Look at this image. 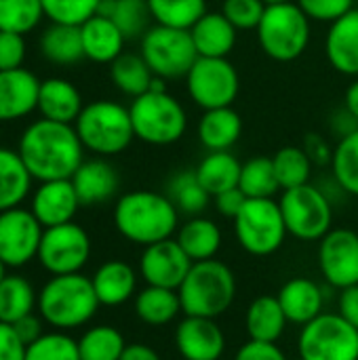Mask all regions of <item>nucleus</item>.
Returning a JSON list of instances; mask_svg holds the SVG:
<instances>
[{
	"label": "nucleus",
	"instance_id": "obj_21",
	"mask_svg": "<svg viewBox=\"0 0 358 360\" xmlns=\"http://www.w3.org/2000/svg\"><path fill=\"white\" fill-rule=\"evenodd\" d=\"M285 316L289 323L293 325H308L310 321H314L317 316L323 314V306H325V293L321 289V285H317L310 278L304 276H295L291 281H287L279 295H276Z\"/></svg>",
	"mask_w": 358,
	"mask_h": 360
},
{
	"label": "nucleus",
	"instance_id": "obj_10",
	"mask_svg": "<svg viewBox=\"0 0 358 360\" xmlns=\"http://www.w3.org/2000/svg\"><path fill=\"white\" fill-rule=\"evenodd\" d=\"M139 55L150 65L152 74L162 80L186 78L198 53L194 49L190 30H177L167 25H152L141 36Z\"/></svg>",
	"mask_w": 358,
	"mask_h": 360
},
{
	"label": "nucleus",
	"instance_id": "obj_27",
	"mask_svg": "<svg viewBox=\"0 0 358 360\" xmlns=\"http://www.w3.org/2000/svg\"><path fill=\"white\" fill-rule=\"evenodd\" d=\"M196 135L209 152L230 150L243 135V118L232 105L205 110L198 120Z\"/></svg>",
	"mask_w": 358,
	"mask_h": 360
},
{
	"label": "nucleus",
	"instance_id": "obj_13",
	"mask_svg": "<svg viewBox=\"0 0 358 360\" xmlns=\"http://www.w3.org/2000/svg\"><path fill=\"white\" fill-rule=\"evenodd\" d=\"M91 257V238L84 228L78 224H61L53 228H44L38 262L53 276L61 274H78Z\"/></svg>",
	"mask_w": 358,
	"mask_h": 360
},
{
	"label": "nucleus",
	"instance_id": "obj_1",
	"mask_svg": "<svg viewBox=\"0 0 358 360\" xmlns=\"http://www.w3.org/2000/svg\"><path fill=\"white\" fill-rule=\"evenodd\" d=\"M30 175L38 181L72 179L84 162V146L74 124L40 118L32 122L17 148Z\"/></svg>",
	"mask_w": 358,
	"mask_h": 360
},
{
	"label": "nucleus",
	"instance_id": "obj_9",
	"mask_svg": "<svg viewBox=\"0 0 358 360\" xmlns=\"http://www.w3.org/2000/svg\"><path fill=\"white\" fill-rule=\"evenodd\" d=\"M279 205L289 236L298 240H321L333 228V205L327 192L319 186L306 184L283 190Z\"/></svg>",
	"mask_w": 358,
	"mask_h": 360
},
{
	"label": "nucleus",
	"instance_id": "obj_17",
	"mask_svg": "<svg viewBox=\"0 0 358 360\" xmlns=\"http://www.w3.org/2000/svg\"><path fill=\"white\" fill-rule=\"evenodd\" d=\"M175 348L184 360H219L226 352V335L215 319L186 316L175 329Z\"/></svg>",
	"mask_w": 358,
	"mask_h": 360
},
{
	"label": "nucleus",
	"instance_id": "obj_29",
	"mask_svg": "<svg viewBox=\"0 0 358 360\" xmlns=\"http://www.w3.org/2000/svg\"><path fill=\"white\" fill-rule=\"evenodd\" d=\"M287 316L276 300V295H260L255 297L245 314V329L249 340L255 342H268L276 344L285 329H287Z\"/></svg>",
	"mask_w": 358,
	"mask_h": 360
},
{
	"label": "nucleus",
	"instance_id": "obj_58",
	"mask_svg": "<svg viewBox=\"0 0 358 360\" xmlns=\"http://www.w3.org/2000/svg\"><path fill=\"white\" fill-rule=\"evenodd\" d=\"M6 278V266H4V262L0 259V283Z\"/></svg>",
	"mask_w": 358,
	"mask_h": 360
},
{
	"label": "nucleus",
	"instance_id": "obj_49",
	"mask_svg": "<svg viewBox=\"0 0 358 360\" xmlns=\"http://www.w3.org/2000/svg\"><path fill=\"white\" fill-rule=\"evenodd\" d=\"M234 360H287V356L276 344L249 340L247 344L238 348Z\"/></svg>",
	"mask_w": 358,
	"mask_h": 360
},
{
	"label": "nucleus",
	"instance_id": "obj_32",
	"mask_svg": "<svg viewBox=\"0 0 358 360\" xmlns=\"http://www.w3.org/2000/svg\"><path fill=\"white\" fill-rule=\"evenodd\" d=\"M32 179L19 152L0 148V213L15 209L25 200Z\"/></svg>",
	"mask_w": 358,
	"mask_h": 360
},
{
	"label": "nucleus",
	"instance_id": "obj_14",
	"mask_svg": "<svg viewBox=\"0 0 358 360\" xmlns=\"http://www.w3.org/2000/svg\"><path fill=\"white\" fill-rule=\"evenodd\" d=\"M44 228L32 211L21 207L0 213V259L6 268H21L38 257Z\"/></svg>",
	"mask_w": 358,
	"mask_h": 360
},
{
	"label": "nucleus",
	"instance_id": "obj_36",
	"mask_svg": "<svg viewBox=\"0 0 358 360\" xmlns=\"http://www.w3.org/2000/svg\"><path fill=\"white\" fill-rule=\"evenodd\" d=\"M167 196L171 198V202L179 213L190 217L203 215V211L213 200V196L200 186L194 171H181L173 175V179L167 186Z\"/></svg>",
	"mask_w": 358,
	"mask_h": 360
},
{
	"label": "nucleus",
	"instance_id": "obj_57",
	"mask_svg": "<svg viewBox=\"0 0 358 360\" xmlns=\"http://www.w3.org/2000/svg\"><path fill=\"white\" fill-rule=\"evenodd\" d=\"M344 108L354 116L358 120V78L346 89V95H344Z\"/></svg>",
	"mask_w": 358,
	"mask_h": 360
},
{
	"label": "nucleus",
	"instance_id": "obj_48",
	"mask_svg": "<svg viewBox=\"0 0 358 360\" xmlns=\"http://www.w3.org/2000/svg\"><path fill=\"white\" fill-rule=\"evenodd\" d=\"M23 59H25L23 34L0 30V70L23 68Z\"/></svg>",
	"mask_w": 358,
	"mask_h": 360
},
{
	"label": "nucleus",
	"instance_id": "obj_47",
	"mask_svg": "<svg viewBox=\"0 0 358 360\" xmlns=\"http://www.w3.org/2000/svg\"><path fill=\"white\" fill-rule=\"evenodd\" d=\"M310 21L333 23L354 8V0H295Z\"/></svg>",
	"mask_w": 358,
	"mask_h": 360
},
{
	"label": "nucleus",
	"instance_id": "obj_50",
	"mask_svg": "<svg viewBox=\"0 0 358 360\" xmlns=\"http://www.w3.org/2000/svg\"><path fill=\"white\" fill-rule=\"evenodd\" d=\"M27 346L19 340L13 325L0 323V360H25Z\"/></svg>",
	"mask_w": 358,
	"mask_h": 360
},
{
	"label": "nucleus",
	"instance_id": "obj_31",
	"mask_svg": "<svg viewBox=\"0 0 358 360\" xmlns=\"http://www.w3.org/2000/svg\"><path fill=\"white\" fill-rule=\"evenodd\" d=\"M241 169H243V162L232 152L224 150V152H209L198 162L194 173H196L200 186L211 196H217L226 190L238 188Z\"/></svg>",
	"mask_w": 358,
	"mask_h": 360
},
{
	"label": "nucleus",
	"instance_id": "obj_11",
	"mask_svg": "<svg viewBox=\"0 0 358 360\" xmlns=\"http://www.w3.org/2000/svg\"><path fill=\"white\" fill-rule=\"evenodd\" d=\"M300 360H358V329L338 312H323L302 327Z\"/></svg>",
	"mask_w": 358,
	"mask_h": 360
},
{
	"label": "nucleus",
	"instance_id": "obj_22",
	"mask_svg": "<svg viewBox=\"0 0 358 360\" xmlns=\"http://www.w3.org/2000/svg\"><path fill=\"white\" fill-rule=\"evenodd\" d=\"M72 184L80 205L91 207V205L108 202L118 192L120 177L108 160L91 158L76 169V173L72 175Z\"/></svg>",
	"mask_w": 358,
	"mask_h": 360
},
{
	"label": "nucleus",
	"instance_id": "obj_28",
	"mask_svg": "<svg viewBox=\"0 0 358 360\" xmlns=\"http://www.w3.org/2000/svg\"><path fill=\"white\" fill-rule=\"evenodd\" d=\"M175 240L192 262H207V259H215V255L222 249L224 236H222V228L213 219L196 215L177 228Z\"/></svg>",
	"mask_w": 358,
	"mask_h": 360
},
{
	"label": "nucleus",
	"instance_id": "obj_39",
	"mask_svg": "<svg viewBox=\"0 0 358 360\" xmlns=\"http://www.w3.org/2000/svg\"><path fill=\"white\" fill-rule=\"evenodd\" d=\"M148 6L158 25L177 30H190L207 13V0H148Z\"/></svg>",
	"mask_w": 358,
	"mask_h": 360
},
{
	"label": "nucleus",
	"instance_id": "obj_51",
	"mask_svg": "<svg viewBox=\"0 0 358 360\" xmlns=\"http://www.w3.org/2000/svg\"><path fill=\"white\" fill-rule=\"evenodd\" d=\"M308 154V158L312 160V165L323 167L329 165L331 167V158H333V148L329 146V141L319 135V133H308L304 137V146H302Z\"/></svg>",
	"mask_w": 358,
	"mask_h": 360
},
{
	"label": "nucleus",
	"instance_id": "obj_15",
	"mask_svg": "<svg viewBox=\"0 0 358 360\" xmlns=\"http://www.w3.org/2000/svg\"><path fill=\"white\" fill-rule=\"evenodd\" d=\"M319 270L335 289L358 285V234L350 228H331L319 240Z\"/></svg>",
	"mask_w": 358,
	"mask_h": 360
},
{
	"label": "nucleus",
	"instance_id": "obj_5",
	"mask_svg": "<svg viewBox=\"0 0 358 360\" xmlns=\"http://www.w3.org/2000/svg\"><path fill=\"white\" fill-rule=\"evenodd\" d=\"M74 129L84 150L97 156H116L135 139L129 108L118 101L97 99L82 108Z\"/></svg>",
	"mask_w": 358,
	"mask_h": 360
},
{
	"label": "nucleus",
	"instance_id": "obj_26",
	"mask_svg": "<svg viewBox=\"0 0 358 360\" xmlns=\"http://www.w3.org/2000/svg\"><path fill=\"white\" fill-rule=\"evenodd\" d=\"M91 281L99 304L110 308L127 304L137 289V272L133 270V266L120 259H110L101 264Z\"/></svg>",
	"mask_w": 358,
	"mask_h": 360
},
{
	"label": "nucleus",
	"instance_id": "obj_41",
	"mask_svg": "<svg viewBox=\"0 0 358 360\" xmlns=\"http://www.w3.org/2000/svg\"><path fill=\"white\" fill-rule=\"evenodd\" d=\"M124 348L122 333L110 325L93 327L78 340L80 360H120Z\"/></svg>",
	"mask_w": 358,
	"mask_h": 360
},
{
	"label": "nucleus",
	"instance_id": "obj_4",
	"mask_svg": "<svg viewBox=\"0 0 358 360\" xmlns=\"http://www.w3.org/2000/svg\"><path fill=\"white\" fill-rule=\"evenodd\" d=\"M99 306L93 281L80 272L53 276L38 293L40 316L55 329H78L87 325Z\"/></svg>",
	"mask_w": 358,
	"mask_h": 360
},
{
	"label": "nucleus",
	"instance_id": "obj_16",
	"mask_svg": "<svg viewBox=\"0 0 358 360\" xmlns=\"http://www.w3.org/2000/svg\"><path fill=\"white\" fill-rule=\"evenodd\" d=\"M192 264L194 262L186 255L179 243L175 238H167L143 247V253L139 257V274L146 285L179 289Z\"/></svg>",
	"mask_w": 358,
	"mask_h": 360
},
{
	"label": "nucleus",
	"instance_id": "obj_33",
	"mask_svg": "<svg viewBox=\"0 0 358 360\" xmlns=\"http://www.w3.org/2000/svg\"><path fill=\"white\" fill-rule=\"evenodd\" d=\"M42 55L57 65H72L84 57L80 25L51 23L40 38Z\"/></svg>",
	"mask_w": 358,
	"mask_h": 360
},
{
	"label": "nucleus",
	"instance_id": "obj_55",
	"mask_svg": "<svg viewBox=\"0 0 358 360\" xmlns=\"http://www.w3.org/2000/svg\"><path fill=\"white\" fill-rule=\"evenodd\" d=\"M329 129H331L333 135H338V139H342V137H346V135H350V133L357 131L358 120L346 110V108H342V110H338V112L331 116Z\"/></svg>",
	"mask_w": 358,
	"mask_h": 360
},
{
	"label": "nucleus",
	"instance_id": "obj_18",
	"mask_svg": "<svg viewBox=\"0 0 358 360\" xmlns=\"http://www.w3.org/2000/svg\"><path fill=\"white\" fill-rule=\"evenodd\" d=\"M80 207L78 194L72 179H53L40 181L38 190L32 196V213L42 224V228H53L70 224Z\"/></svg>",
	"mask_w": 358,
	"mask_h": 360
},
{
	"label": "nucleus",
	"instance_id": "obj_56",
	"mask_svg": "<svg viewBox=\"0 0 358 360\" xmlns=\"http://www.w3.org/2000/svg\"><path fill=\"white\" fill-rule=\"evenodd\" d=\"M120 360H160V356L148 344H127Z\"/></svg>",
	"mask_w": 358,
	"mask_h": 360
},
{
	"label": "nucleus",
	"instance_id": "obj_43",
	"mask_svg": "<svg viewBox=\"0 0 358 360\" xmlns=\"http://www.w3.org/2000/svg\"><path fill=\"white\" fill-rule=\"evenodd\" d=\"M44 17L42 0H0V30L27 34Z\"/></svg>",
	"mask_w": 358,
	"mask_h": 360
},
{
	"label": "nucleus",
	"instance_id": "obj_54",
	"mask_svg": "<svg viewBox=\"0 0 358 360\" xmlns=\"http://www.w3.org/2000/svg\"><path fill=\"white\" fill-rule=\"evenodd\" d=\"M13 329H15V333L19 335V340H21L25 346L34 344L38 338L44 335V333H42V323H40V319H36L34 314H27V316L19 319V321L13 325Z\"/></svg>",
	"mask_w": 358,
	"mask_h": 360
},
{
	"label": "nucleus",
	"instance_id": "obj_38",
	"mask_svg": "<svg viewBox=\"0 0 358 360\" xmlns=\"http://www.w3.org/2000/svg\"><path fill=\"white\" fill-rule=\"evenodd\" d=\"M238 188L247 198H274L279 192H283L272 158L255 156L243 162Z\"/></svg>",
	"mask_w": 358,
	"mask_h": 360
},
{
	"label": "nucleus",
	"instance_id": "obj_3",
	"mask_svg": "<svg viewBox=\"0 0 358 360\" xmlns=\"http://www.w3.org/2000/svg\"><path fill=\"white\" fill-rule=\"evenodd\" d=\"M179 291L186 316L219 319L230 310L236 297V276L219 259L194 262Z\"/></svg>",
	"mask_w": 358,
	"mask_h": 360
},
{
	"label": "nucleus",
	"instance_id": "obj_45",
	"mask_svg": "<svg viewBox=\"0 0 358 360\" xmlns=\"http://www.w3.org/2000/svg\"><path fill=\"white\" fill-rule=\"evenodd\" d=\"M25 360H80L78 342L61 331L44 333L27 346Z\"/></svg>",
	"mask_w": 358,
	"mask_h": 360
},
{
	"label": "nucleus",
	"instance_id": "obj_30",
	"mask_svg": "<svg viewBox=\"0 0 358 360\" xmlns=\"http://www.w3.org/2000/svg\"><path fill=\"white\" fill-rule=\"evenodd\" d=\"M181 300L177 289L152 287L146 285L135 295V314L143 325L150 327H167L181 314Z\"/></svg>",
	"mask_w": 358,
	"mask_h": 360
},
{
	"label": "nucleus",
	"instance_id": "obj_35",
	"mask_svg": "<svg viewBox=\"0 0 358 360\" xmlns=\"http://www.w3.org/2000/svg\"><path fill=\"white\" fill-rule=\"evenodd\" d=\"M34 306H38L34 287L23 276L6 274L0 283V323L15 325L19 319L32 314Z\"/></svg>",
	"mask_w": 358,
	"mask_h": 360
},
{
	"label": "nucleus",
	"instance_id": "obj_19",
	"mask_svg": "<svg viewBox=\"0 0 358 360\" xmlns=\"http://www.w3.org/2000/svg\"><path fill=\"white\" fill-rule=\"evenodd\" d=\"M40 80L25 68L0 70V122L19 120L38 108Z\"/></svg>",
	"mask_w": 358,
	"mask_h": 360
},
{
	"label": "nucleus",
	"instance_id": "obj_44",
	"mask_svg": "<svg viewBox=\"0 0 358 360\" xmlns=\"http://www.w3.org/2000/svg\"><path fill=\"white\" fill-rule=\"evenodd\" d=\"M101 2L103 0H42V8L51 23L82 25L99 13Z\"/></svg>",
	"mask_w": 358,
	"mask_h": 360
},
{
	"label": "nucleus",
	"instance_id": "obj_24",
	"mask_svg": "<svg viewBox=\"0 0 358 360\" xmlns=\"http://www.w3.org/2000/svg\"><path fill=\"white\" fill-rule=\"evenodd\" d=\"M82 49L84 57L95 63H112L122 55L124 49V34L120 27L106 15H95L80 25Z\"/></svg>",
	"mask_w": 358,
	"mask_h": 360
},
{
	"label": "nucleus",
	"instance_id": "obj_8",
	"mask_svg": "<svg viewBox=\"0 0 358 360\" xmlns=\"http://www.w3.org/2000/svg\"><path fill=\"white\" fill-rule=\"evenodd\" d=\"M234 234L243 251L253 257L274 255L287 238V226L279 200L247 198L241 213L234 217Z\"/></svg>",
	"mask_w": 358,
	"mask_h": 360
},
{
	"label": "nucleus",
	"instance_id": "obj_6",
	"mask_svg": "<svg viewBox=\"0 0 358 360\" xmlns=\"http://www.w3.org/2000/svg\"><path fill=\"white\" fill-rule=\"evenodd\" d=\"M255 32L264 55L279 63L300 59L312 38L310 19L298 2L268 4Z\"/></svg>",
	"mask_w": 358,
	"mask_h": 360
},
{
	"label": "nucleus",
	"instance_id": "obj_25",
	"mask_svg": "<svg viewBox=\"0 0 358 360\" xmlns=\"http://www.w3.org/2000/svg\"><path fill=\"white\" fill-rule=\"evenodd\" d=\"M84 103L80 91L65 78H46L40 82L38 110L42 118L74 124Z\"/></svg>",
	"mask_w": 358,
	"mask_h": 360
},
{
	"label": "nucleus",
	"instance_id": "obj_23",
	"mask_svg": "<svg viewBox=\"0 0 358 360\" xmlns=\"http://www.w3.org/2000/svg\"><path fill=\"white\" fill-rule=\"evenodd\" d=\"M190 36L198 57H228L236 46L238 30L228 21L222 11H207L190 27Z\"/></svg>",
	"mask_w": 358,
	"mask_h": 360
},
{
	"label": "nucleus",
	"instance_id": "obj_53",
	"mask_svg": "<svg viewBox=\"0 0 358 360\" xmlns=\"http://www.w3.org/2000/svg\"><path fill=\"white\" fill-rule=\"evenodd\" d=\"M338 314H340L346 323H350L354 329H358V285L340 291Z\"/></svg>",
	"mask_w": 358,
	"mask_h": 360
},
{
	"label": "nucleus",
	"instance_id": "obj_7",
	"mask_svg": "<svg viewBox=\"0 0 358 360\" xmlns=\"http://www.w3.org/2000/svg\"><path fill=\"white\" fill-rule=\"evenodd\" d=\"M135 137L150 146H171L186 135L188 114L167 89H150L129 105Z\"/></svg>",
	"mask_w": 358,
	"mask_h": 360
},
{
	"label": "nucleus",
	"instance_id": "obj_59",
	"mask_svg": "<svg viewBox=\"0 0 358 360\" xmlns=\"http://www.w3.org/2000/svg\"><path fill=\"white\" fill-rule=\"evenodd\" d=\"M264 2L268 6V4H283V2H295V0H264Z\"/></svg>",
	"mask_w": 358,
	"mask_h": 360
},
{
	"label": "nucleus",
	"instance_id": "obj_52",
	"mask_svg": "<svg viewBox=\"0 0 358 360\" xmlns=\"http://www.w3.org/2000/svg\"><path fill=\"white\" fill-rule=\"evenodd\" d=\"M247 202V196L241 192V188H232V190H226L217 196H213V205H215V211L219 215H224L226 219H232L241 213V209L245 207Z\"/></svg>",
	"mask_w": 358,
	"mask_h": 360
},
{
	"label": "nucleus",
	"instance_id": "obj_42",
	"mask_svg": "<svg viewBox=\"0 0 358 360\" xmlns=\"http://www.w3.org/2000/svg\"><path fill=\"white\" fill-rule=\"evenodd\" d=\"M331 173L342 192L358 198V129L338 139L331 158Z\"/></svg>",
	"mask_w": 358,
	"mask_h": 360
},
{
	"label": "nucleus",
	"instance_id": "obj_37",
	"mask_svg": "<svg viewBox=\"0 0 358 360\" xmlns=\"http://www.w3.org/2000/svg\"><path fill=\"white\" fill-rule=\"evenodd\" d=\"M99 15L110 17L120 27L124 38L143 36L152 19L148 0H103L99 6Z\"/></svg>",
	"mask_w": 358,
	"mask_h": 360
},
{
	"label": "nucleus",
	"instance_id": "obj_12",
	"mask_svg": "<svg viewBox=\"0 0 358 360\" xmlns=\"http://www.w3.org/2000/svg\"><path fill=\"white\" fill-rule=\"evenodd\" d=\"M190 99L205 112L230 108L241 91V78L228 57H198L186 76Z\"/></svg>",
	"mask_w": 358,
	"mask_h": 360
},
{
	"label": "nucleus",
	"instance_id": "obj_46",
	"mask_svg": "<svg viewBox=\"0 0 358 360\" xmlns=\"http://www.w3.org/2000/svg\"><path fill=\"white\" fill-rule=\"evenodd\" d=\"M264 0H224L222 13L236 30H255L264 17Z\"/></svg>",
	"mask_w": 358,
	"mask_h": 360
},
{
	"label": "nucleus",
	"instance_id": "obj_20",
	"mask_svg": "<svg viewBox=\"0 0 358 360\" xmlns=\"http://www.w3.org/2000/svg\"><path fill=\"white\" fill-rule=\"evenodd\" d=\"M325 55L329 65L344 74L358 78V8L354 6L338 21L329 23L325 38Z\"/></svg>",
	"mask_w": 358,
	"mask_h": 360
},
{
	"label": "nucleus",
	"instance_id": "obj_34",
	"mask_svg": "<svg viewBox=\"0 0 358 360\" xmlns=\"http://www.w3.org/2000/svg\"><path fill=\"white\" fill-rule=\"evenodd\" d=\"M110 78L120 93L135 99L150 91L156 76L152 74L150 65L146 63L141 55L122 53L118 59L110 63Z\"/></svg>",
	"mask_w": 358,
	"mask_h": 360
},
{
	"label": "nucleus",
	"instance_id": "obj_2",
	"mask_svg": "<svg viewBox=\"0 0 358 360\" xmlns=\"http://www.w3.org/2000/svg\"><path fill=\"white\" fill-rule=\"evenodd\" d=\"M114 226L129 243L148 247L177 234L179 211L167 194L133 190L116 200Z\"/></svg>",
	"mask_w": 358,
	"mask_h": 360
},
{
	"label": "nucleus",
	"instance_id": "obj_40",
	"mask_svg": "<svg viewBox=\"0 0 358 360\" xmlns=\"http://www.w3.org/2000/svg\"><path fill=\"white\" fill-rule=\"evenodd\" d=\"M272 162H274V171H276V179L281 184V190H291V188L310 184V175H312L314 165L302 146L281 148L272 156Z\"/></svg>",
	"mask_w": 358,
	"mask_h": 360
}]
</instances>
